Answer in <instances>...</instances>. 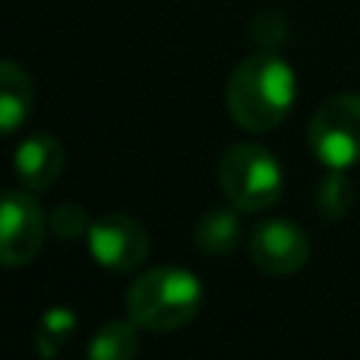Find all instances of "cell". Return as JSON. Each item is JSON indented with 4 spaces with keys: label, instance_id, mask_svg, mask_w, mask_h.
Listing matches in <instances>:
<instances>
[{
    "label": "cell",
    "instance_id": "6da1fadb",
    "mask_svg": "<svg viewBox=\"0 0 360 360\" xmlns=\"http://www.w3.org/2000/svg\"><path fill=\"white\" fill-rule=\"evenodd\" d=\"M228 111L247 133H269L285 124L297 101V76L275 51L243 57L228 79Z\"/></svg>",
    "mask_w": 360,
    "mask_h": 360
},
{
    "label": "cell",
    "instance_id": "7a4b0ae2",
    "mask_svg": "<svg viewBox=\"0 0 360 360\" xmlns=\"http://www.w3.org/2000/svg\"><path fill=\"white\" fill-rule=\"evenodd\" d=\"M202 310V281L184 266H155L127 291V316L146 332H174Z\"/></svg>",
    "mask_w": 360,
    "mask_h": 360
},
{
    "label": "cell",
    "instance_id": "3957f363",
    "mask_svg": "<svg viewBox=\"0 0 360 360\" xmlns=\"http://www.w3.org/2000/svg\"><path fill=\"white\" fill-rule=\"evenodd\" d=\"M221 196L240 212H266L285 193L281 162L259 143H234L218 158Z\"/></svg>",
    "mask_w": 360,
    "mask_h": 360
},
{
    "label": "cell",
    "instance_id": "277c9868",
    "mask_svg": "<svg viewBox=\"0 0 360 360\" xmlns=\"http://www.w3.org/2000/svg\"><path fill=\"white\" fill-rule=\"evenodd\" d=\"M310 152L329 171H351L360 165V95L342 92L326 98L310 120Z\"/></svg>",
    "mask_w": 360,
    "mask_h": 360
},
{
    "label": "cell",
    "instance_id": "5b68a950",
    "mask_svg": "<svg viewBox=\"0 0 360 360\" xmlns=\"http://www.w3.org/2000/svg\"><path fill=\"white\" fill-rule=\"evenodd\" d=\"M48 218L32 190H0V266L22 269L44 250Z\"/></svg>",
    "mask_w": 360,
    "mask_h": 360
},
{
    "label": "cell",
    "instance_id": "8992f818",
    "mask_svg": "<svg viewBox=\"0 0 360 360\" xmlns=\"http://www.w3.org/2000/svg\"><path fill=\"white\" fill-rule=\"evenodd\" d=\"M86 247L89 256L101 269L124 275V272H136L143 266L152 243H149V231L136 215L108 212V215L92 221V228L86 234Z\"/></svg>",
    "mask_w": 360,
    "mask_h": 360
},
{
    "label": "cell",
    "instance_id": "52a82bcc",
    "mask_svg": "<svg viewBox=\"0 0 360 360\" xmlns=\"http://www.w3.org/2000/svg\"><path fill=\"white\" fill-rule=\"evenodd\" d=\"M247 253L253 266L266 275H294L310 259V237L300 224L288 218H262L247 240Z\"/></svg>",
    "mask_w": 360,
    "mask_h": 360
},
{
    "label": "cell",
    "instance_id": "ba28073f",
    "mask_svg": "<svg viewBox=\"0 0 360 360\" xmlns=\"http://www.w3.org/2000/svg\"><path fill=\"white\" fill-rule=\"evenodd\" d=\"M63 165H67V152L54 133H32L13 149V171L19 184L32 193L51 190L63 174Z\"/></svg>",
    "mask_w": 360,
    "mask_h": 360
},
{
    "label": "cell",
    "instance_id": "9c48e42d",
    "mask_svg": "<svg viewBox=\"0 0 360 360\" xmlns=\"http://www.w3.org/2000/svg\"><path fill=\"white\" fill-rule=\"evenodd\" d=\"M35 108V82L16 60H0V136H13L25 127Z\"/></svg>",
    "mask_w": 360,
    "mask_h": 360
},
{
    "label": "cell",
    "instance_id": "30bf717a",
    "mask_svg": "<svg viewBox=\"0 0 360 360\" xmlns=\"http://www.w3.org/2000/svg\"><path fill=\"white\" fill-rule=\"evenodd\" d=\"M243 237V221L240 209L234 205H212L199 215L196 228H193V243L202 250L205 256H228L240 247Z\"/></svg>",
    "mask_w": 360,
    "mask_h": 360
},
{
    "label": "cell",
    "instance_id": "8fae6325",
    "mask_svg": "<svg viewBox=\"0 0 360 360\" xmlns=\"http://www.w3.org/2000/svg\"><path fill=\"white\" fill-rule=\"evenodd\" d=\"M139 326L133 319H111L98 326L86 345V360H136Z\"/></svg>",
    "mask_w": 360,
    "mask_h": 360
},
{
    "label": "cell",
    "instance_id": "7c38bea8",
    "mask_svg": "<svg viewBox=\"0 0 360 360\" xmlns=\"http://www.w3.org/2000/svg\"><path fill=\"white\" fill-rule=\"evenodd\" d=\"M76 329V313L67 310V307H54L41 316V326H38V335H35V345H38V357L51 360L57 357V351L67 345V338L73 335Z\"/></svg>",
    "mask_w": 360,
    "mask_h": 360
},
{
    "label": "cell",
    "instance_id": "4fadbf2b",
    "mask_svg": "<svg viewBox=\"0 0 360 360\" xmlns=\"http://www.w3.org/2000/svg\"><path fill=\"white\" fill-rule=\"evenodd\" d=\"M354 202V186L345 177V171H329V177L319 184L316 190V205L326 218H345Z\"/></svg>",
    "mask_w": 360,
    "mask_h": 360
},
{
    "label": "cell",
    "instance_id": "5bb4252c",
    "mask_svg": "<svg viewBox=\"0 0 360 360\" xmlns=\"http://www.w3.org/2000/svg\"><path fill=\"white\" fill-rule=\"evenodd\" d=\"M48 224L60 240H86L89 228H92V218H89V212L79 202H60L48 215Z\"/></svg>",
    "mask_w": 360,
    "mask_h": 360
},
{
    "label": "cell",
    "instance_id": "9a60e30c",
    "mask_svg": "<svg viewBox=\"0 0 360 360\" xmlns=\"http://www.w3.org/2000/svg\"><path fill=\"white\" fill-rule=\"evenodd\" d=\"M285 19L278 16V13H259V16L253 19V25H250V35H253V41L259 44L262 51H275L281 41H285Z\"/></svg>",
    "mask_w": 360,
    "mask_h": 360
}]
</instances>
